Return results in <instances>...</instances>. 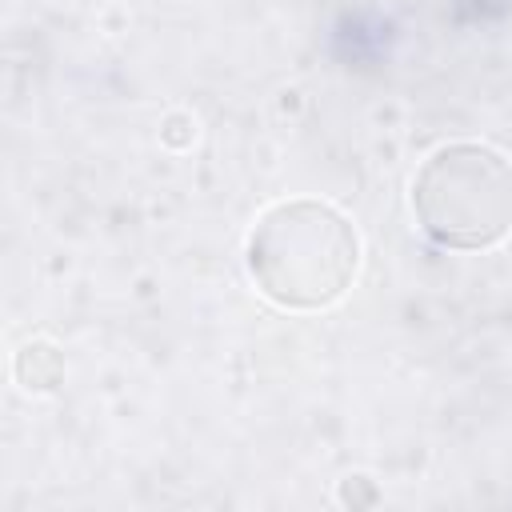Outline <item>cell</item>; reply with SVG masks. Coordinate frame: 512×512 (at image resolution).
Masks as SVG:
<instances>
[{
    "label": "cell",
    "mask_w": 512,
    "mask_h": 512,
    "mask_svg": "<svg viewBox=\"0 0 512 512\" xmlns=\"http://www.w3.org/2000/svg\"><path fill=\"white\" fill-rule=\"evenodd\" d=\"M244 260L256 288L276 308L320 312L352 288L360 236L352 220L324 200H280L256 216Z\"/></svg>",
    "instance_id": "6da1fadb"
},
{
    "label": "cell",
    "mask_w": 512,
    "mask_h": 512,
    "mask_svg": "<svg viewBox=\"0 0 512 512\" xmlns=\"http://www.w3.org/2000/svg\"><path fill=\"white\" fill-rule=\"evenodd\" d=\"M412 212L440 248L500 244L512 232V160L476 140L436 148L412 176Z\"/></svg>",
    "instance_id": "7a4b0ae2"
},
{
    "label": "cell",
    "mask_w": 512,
    "mask_h": 512,
    "mask_svg": "<svg viewBox=\"0 0 512 512\" xmlns=\"http://www.w3.org/2000/svg\"><path fill=\"white\" fill-rule=\"evenodd\" d=\"M64 376V360L52 344H28L20 348L16 356V380L28 388V392H52Z\"/></svg>",
    "instance_id": "3957f363"
}]
</instances>
